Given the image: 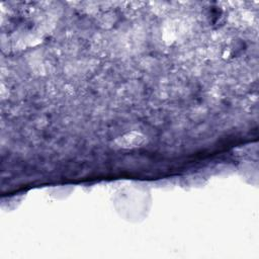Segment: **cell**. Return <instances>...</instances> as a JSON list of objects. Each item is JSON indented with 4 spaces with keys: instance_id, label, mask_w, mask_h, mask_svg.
<instances>
[{
    "instance_id": "cell-1",
    "label": "cell",
    "mask_w": 259,
    "mask_h": 259,
    "mask_svg": "<svg viewBox=\"0 0 259 259\" xmlns=\"http://www.w3.org/2000/svg\"><path fill=\"white\" fill-rule=\"evenodd\" d=\"M148 137L138 131H130L114 139L112 148L117 150H132L146 146L148 144Z\"/></svg>"
}]
</instances>
